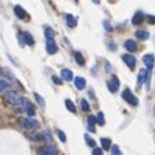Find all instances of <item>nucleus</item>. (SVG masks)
Masks as SVG:
<instances>
[{
  "label": "nucleus",
  "mask_w": 155,
  "mask_h": 155,
  "mask_svg": "<svg viewBox=\"0 0 155 155\" xmlns=\"http://www.w3.org/2000/svg\"><path fill=\"white\" fill-rule=\"evenodd\" d=\"M14 12H15V15L20 18V20H24V18H27V14H26V11L21 8V6H14Z\"/></svg>",
  "instance_id": "nucleus-10"
},
{
  "label": "nucleus",
  "mask_w": 155,
  "mask_h": 155,
  "mask_svg": "<svg viewBox=\"0 0 155 155\" xmlns=\"http://www.w3.org/2000/svg\"><path fill=\"white\" fill-rule=\"evenodd\" d=\"M66 24H68L69 27H75V24H77V18L68 14V15H66Z\"/></svg>",
  "instance_id": "nucleus-18"
},
{
  "label": "nucleus",
  "mask_w": 155,
  "mask_h": 155,
  "mask_svg": "<svg viewBox=\"0 0 155 155\" xmlns=\"http://www.w3.org/2000/svg\"><path fill=\"white\" fill-rule=\"evenodd\" d=\"M94 3H100V0H94Z\"/></svg>",
  "instance_id": "nucleus-36"
},
{
  "label": "nucleus",
  "mask_w": 155,
  "mask_h": 155,
  "mask_svg": "<svg viewBox=\"0 0 155 155\" xmlns=\"http://www.w3.org/2000/svg\"><path fill=\"white\" fill-rule=\"evenodd\" d=\"M124 47L128 50L130 53H133V51H136L137 50V44L133 41V39H128V41H125V44H124Z\"/></svg>",
  "instance_id": "nucleus-14"
},
{
  "label": "nucleus",
  "mask_w": 155,
  "mask_h": 155,
  "mask_svg": "<svg viewBox=\"0 0 155 155\" xmlns=\"http://www.w3.org/2000/svg\"><path fill=\"white\" fill-rule=\"evenodd\" d=\"M35 100H36V103L39 104V105H41V107H42V108H44V107H45V101H44V100H42V97H41V95H39V94H35Z\"/></svg>",
  "instance_id": "nucleus-24"
},
{
  "label": "nucleus",
  "mask_w": 155,
  "mask_h": 155,
  "mask_svg": "<svg viewBox=\"0 0 155 155\" xmlns=\"http://www.w3.org/2000/svg\"><path fill=\"white\" fill-rule=\"evenodd\" d=\"M148 68L146 69H142L140 72H139V78H137V83H139V86H142L143 83H146V80H148Z\"/></svg>",
  "instance_id": "nucleus-9"
},
{
  "label": "nucleus",
  "mask_w": 155,
  "mask_h": 155,
  "mask_svg": "<svg viewBox=\"0 0 155 155\" xmlns=\"http://www.w3.org/2000/svg\"><path fill=\"white\" fill-rule=\"evenodd\" d=\"M122 60L128 65L130 69H134V68H136V57H134L133 54H130V53H128V54H124V56H122Z\"/></svg>",
  "instance_id": "nucleus-6"
},
{
  "label": "nucleus",
  "mask_w": 155,
  "mask_h": 155,
  "mask_svg": "<svg viewBox=\"0 0 155 155\" xmlns=\"http://www.w3.org/2000/svg\"><path fill=\"white\" fill-rule=\"evenodd\" d=\"M47 53L48 54H54V53H57V45H56V42L53 41V39H47Z\"/></svg>",
  "instance_id": "nucleus-11"
},
{
  "label": "nucleus",
  "mask_w": 155,
  "mask_h": 155,
  "mask_svg": "<svg viewBox=\"0 0 155 155\" xmlns=\"http://www.w3.org/2000/svg\"><path fill=\"white\" fill-rule=\"evenodd\" d=\"M42 140H45L48 145H51V143H53V139H51V134H50V131H44V133H42Z\"/></svg>",
  "instance_id": "nucleus-20"
},
{
  "label": "nucleus",
  "mask_w": 155,
  "mask_h": 155,
  "mask_svg": "<svg viewBox=\"0 0 155 155\" xmlns=\"http://www.w3.org/2000/svg\"><path fill=\"white\" fill-rule=\"evenodd\" d=\"M74 56H75V62H77L78 65H84V59H83V54H81V53L75 51Z\"/></svg>",
  "instance_id": "nucleus-21"
},
{
  "label": "nucleus",
  "mask_w": 155,
  "mask_h": 155,
  "mask_svg": "<svg viewBox=\"0 0 155 155\" xmlns=\"http://www.w3.org/2000/svg\"><path fill=\"white\" fill-rule=\"evenodd\" d=\"M74 83H75V87H77L78 91H83V89L86 87V80L81 78V77H75V78H74Z\"/></svg>",
  "instance_id": "nucleus-13"
},
{
  "label": "nucleus",
  "mask_w": 155,
  "mask_h": 155,
  "mask_svg": "<svg viewBox=\"0 0 155 155\" xmlns=\"http://www.w3.org/2000/svg\"><path fill=\"white\" fill-rule=\"evenodd\" d=\"M92 154L94 155H103V149H101V148H94Z\"/></svg>",
  "instance_id": "nucleus-32"
},
{
  "label": "nucleus",
  "mask_w": 155,
  "mask_h": 155,
  "mask_svg": "<svg viewBox=\"0 0 155 155\" xmlns=\"http://www.w3.org/2000/svg\"><path fill=\"white\" fill-rule=\"evenodd\" d=\"M143 63L146 65L148 69H152L154 68V63H155V57L152 54H145L143 56Z\"/></svg>",
  "instance_id": "nucleus-8"
},
{
  "label": "nucleus",
  "mask_w": 155,
  "mask_h": 155,
  "mask_svg": "<svg viewBox=\"0 0 155 155\" xmlns=\"http://www.w3.org/2000/svg\"><path fill=\"white\" fill-rule=\"evenodd\" d=\"M20 39H21V42L26 44V45H33V44H35V39H33L32 35L27 33V32H21V33H20Z\"/></svg>",
  "instance_id": "nucleus-5"
},
{
  "label": "nucleus",
  "mask_w": 155,
  "mask_h": 155,
  "mask_svg": "<svg viewBox=\"0 0 155 155\" xmlns=\"http://www.w3.org/2000/svg\"><path fill=\"white\" fill-rule=\"evenodd\" d=\"M20 95L15 92V91H6V94L3 95V100H5V103L11 104V105H15V104L20 101Z\"/></svg>",
  "instance_id": "nucleus-2"
},
{
  "label": "nucleus",
  "mask_w": 155,
  "mask_h": 155,
  "mask_svg": "<svg viewBox=\"0 0 155 155\" xmlns=\"http://www.w3.org/2000/svg\"><path fill=\"white\" fill-rule=\"evenodd\" d=\"M84 140H86V143H87L89 146H92V148H95V140H92V139H91V137H89L87 134L84 136Z\"/></svg>",
  "instance_id": "nucleus-27"
},
{
  "label": "nucleus",
  "mask_w": 155,
  "mask_h": 155,
  "mask_svg": "<svg viewBox=\"0 0 155 155\" xmlns=\"http://www.w3.org/2000/svg\"><path fill=\"white\" fill-rule=\"evenodd\" d=\"M18 124H20L23 128H27V130H38V128H39V122H38L36 119H33L32 116L20 117V119H18Z\"/></svg>",
  "instance_id": "nucleus-1"
},
{
  "label": "nucleus",
  "mask_w": 155,
  "mask_h": 155,
  "mask_svg": "<svg viewBox=\"0 0 155 155\" xmlns=\"http://www.w3.org/2000/svg\"><path fill=\"white\" fill-rule=\"evenodd\" d=\"M62 80H63V78H60V77H57V75H53V81H54L56 84H62Z\"/></svg>",
  "instance_id": "nucleus-31"
},
{
  "label": "nucleus",
  "mask_w": 155,
  "mask_h": 155,
  "mask_svg": "<svg viewBox=\"0 0 155 155\" xmlns=\"http://www.w3.org/2000/svg\"><path fill=\"white\" fill-rule=\"evenodd\" d=\"M143 18H145V15H143V12H142V11H139V12H136V14H134V17H133V24H136V26H139V24H142V21H143Z\"/></svg>",
  "instance_id": "nucleus-12"
},
{
  "label": "nucleus",
  "mask_w": 155,
  "mask_h": 155,
  "mask_svg": "<svg viewBox=\"0 0 155 155\" xmlns=\"http://www.w3.org/2000/svg\"><path fill=\"white\" fill-rule=\"evenodd\" d=\"M95 122H97V117L95 116H89L87 117V130L91 133H95Z\"/></svg>",
  "instance_id": "nucleus-15"
},
{
  "label": "nucleus",
  "mask_w": 155,
  "mask_h": 155,
  "mask_svg": "<svg viewBox=\"0 0 155 155\" xmlns=\"http://www.w3.org/2000/svg\"><path fill=\"white\" fill-rule=\"evenodd\" d=\"M97 122H98L100 125H104V124H105V120H104V114L101 113V111L97 114Z\"/></svg>",
  "instance_id": "nucleus-26"
},
{
  "label": "nucleus",
  "mask_w": 155,
  "mask_h": 155,
  "mask_svg": "<svg viewBox=\"0 0 155 155\" xmlns=\"http://www.w3.org/2000/svg\"><path fill=\"white\" fill-rule=\"evenodd\" d=\"M146 20H148L151 24H155V17L154 15H148V17H146Z\"/></svg>",
  "instance_id": "nucleus-33"
},
{
  "label": "nucleus",
  "mask_w": 155,
  "mask_h": 155,
  "mask_svg": "<svg viewBox=\"0 0 155 155\" xmlns=\"http://www.w3.org/2000/svg\"><path fill=\"white\" fill-rule=\"evenodd\" d=\"M122 98L128 104H131V105H137V104H139V100L133 95V92H131L130 89H125V91L122 92Z\"/></svg>",
  "instance_id": "nucleus-3"
},
{
  "label": "nucleus",
  "mask_w": 155,
  "mask_h": 155,
  "mask_svg": "<svg viewBox=\"0 0 155 155\" xmlns=\"http://www.w3.org/2000/svg\"><path fill=\"white\" fill-rule=\"evenodd\" d=\"M62 78L63 80H66V81H71V80H74V75H72V72L69 71V69H62Z\"/></svg>",
  "instance_id": "nucleus-16"
},
{
  "label": "nucleus",
  "mask_w": 155,
  "mask_h": 155,
  "mask_svg": "<svg viewBox=\"0 0 155 155\" xmlns=\"http://www.w3.org/2000/svg\"><path fill=\"white\" fill-rule=\"evenodd\" d=\"M65 105H66V108H68L69 111L75 113V105H74V103H72L71 100H66V101H65Z\"/></svg>",
  "instance_id": "nucleus-23"
},
{
  "label": "nucleus",
  "mask_w": 155,
  "mask_h": 155,
  "mask_svg": "<svg viewBox=\"0 0 155 155\" xmlns=\"http://www.w3.org/2000/svg\"><path fill=\"white\" fill-rule=\"evenodd\" d=\"M110 71H111V66H110V63L107 62V63H105V72H110Z\"/></svg>",
  "instance_id": "nucleus-35"
},
{
  "label": "nucleus",
  "mask_w": 155,
  "mask_h": 155,
  "mask_svg": "<svg viewBox=\"0 0 155 155\" xmlns=\"http://www.w3.org/2000/svg\"><path fill=\"white\" fill-rule=\"evenodd\" d=\"M0 74H2V68H0Z\"/></svg>",
  "instance_id": "nucleus-37"
},
{
  "label": "nucleus",
  "mask_w": 155,
  "mask_h": 155,
  "mask_svg": "<svg viewBox=\"0 0 155 155\" xmlns=\"http://www.w3.org/2000/svg\"><path fill=\"white\" fill-rule=\"evenodd\" d=\"M45 36H47V39H53L54 38V30L50 29V27H45Z\"/></svg>",
  "instance_id": "nucleus-25"
},
{
  "label": "nucleus",
  "mask_w": 155,
  "mask_h": 155,
  "mask_svg": "<svg viewBox=\"0 0 155 155\" xmlns=\"http://www.w3.org/2000/svg\"><path fill=\"white\" fill-rule=\"evenodd\" d=\"M101 145H103V149H110V148H111V142H110V139H105V137L101 139Z\"/></svg>",
  "instance_id": "nucleus-22"
},
{
  "label": "nucleus",
  "mask_w": 155,
  "mask_h": 155,
  "mask_svg": "<svg viewBox=\"0 0 155 155\" xmlns=\"http://www.w3.org/2000/svg\"><path fill=\"white\" fill-rule=\"evenodd\" d=\"M81 108H83V111H89V103L86 101V100H81Z\"/></svg>",
  "instance_id": "nucleus-28"
},
{
  "label": "nucleus",
  "mask_w": 155,
  "mask_h": 155,
  "mask_svg": "<svg viewBox=\"0 0 155 155\" xmlns=\"http://www.w3.org/2000/svg\"><path fill=\"white\" fill-rule=\"evenodd\" d=\"M111 155H122L120 154V151H119V148L114 145V146H111Z\"/></svg>",
  "instance_id": "nucleus-30"
},
{
  "label": "nucleus",
  "mask_w": 155,
  "mask_h": 155,
  "mask_svg": "<svg viewBox=\"0 0 155 155\" xmlns=\"http://www.w3.org/2000/svg\"><path fill=\"white\" fill-rule=\"evenodd\" d=\"M136 36H137L139 39H142V41L149 39V33H148L146 30H137V32H136Z\"/></svg>",
  "instance_id": "nucleus-17"
},
{
  "label": "nucleus",
  "mask_w": 155,
  "mask_h": 155,
  "mask_svg": "<svg viewBox=\"0 0 155 155\" xmlns=\"http://www.w3.org/2000/svg\"><path fill=\"white\" fill-rule=\"evenodd\" d=\"M107 87H108L110 92H116V91L119 89V80H117V77H111V78L107 81Z\"/></svg>",
  "instance_id": "nucleus-7"
},
{
  "label": "nucleus",
  "mask_w": 155,
  "mask_h": 155,
  "mask_svg": "<svg viewBox=\"0 0 155 155\" xmlns=\"http://www.w3.org/2000/svg\"><path fill=\"white\" fill-rule=\"evenodd\" d=\"M104 27H105V30H108V32L111 30V26L108 24V21H104Z\"/></svg>",
  "instance_id": "nucleus-34"
},
{
  "label": "nucleus",
  "mask_w": 155,
  "mask_h": 155,
  "mask_svg": "<svg viewBox=\"0 0 155 155\" xmlns=\"http://www.w3.org/2000/svg\"><path fill=\"white\" fill-rule=\"evenodd\" d=\"M59 154V151H57V148L54 146V145H45V146H42L41 149H39V155H57Z\"/></svg>",
  "instance_id": "nucleus-4"
},
{
  "label": "nucleus",
  "mask_w": 155,
  "mask_h": 155,
  "mask_svg": "<svg viewBox=\"0 0 155 155\" xmlns=\"http://www.w3.org/2000/svg\"><path fill=\"white\" fill-rule=\"evenodd\" d=\"M9 89V83L5 78H0V92H6Z\"/></svg>",
  "instance_id": "nucleus-19"
},
{
  "label": "nucleus",
  "mask_w": 155,
  "mask_h": 155,
  "mask_svg": "<svg viewBox=\"0 0 155 155\" xmlns=\"http://www.w3.org/2000/svg\"><path fill=\"white\" fill-rule=\"evenodd\" d=\"M57 136H59V139H60L63 143L66 142V136H65V133H63V131H60V130H59V131H57Z\"/></svg>",
  "instance_id": "nucleus-29"
}]
</instances>
